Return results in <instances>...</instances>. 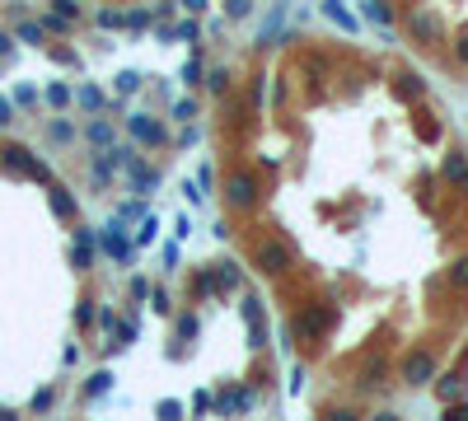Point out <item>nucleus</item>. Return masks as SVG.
<instances>
[{"mask_svg":"<svg viewBox=\"0 0 468 421\" xmlns=\"http://www.w3.org/2000/svg\"><path fill=\"white\" fill-rule=\"evenodd\" d=\"M0 164L10 169V174H19V178H33V183H52V169L43 164V159H33L23 145H5L0 150Z\"/></svg>","mask_w":468,"mask_h":421,"instance_id":"nucleus-1","label":"nucleus"},{"mask_svg":"<svg viewBox=\"0 0 468 421\" xmlns=\"http://www.w3.org/2000/svg\"><path fill=\"white\" fill-rule=\"evenodd\" d=\"M253 267H257V272H267V277H286V272H290V248L281 244V239H257Z\"/></svg>","mask_w":468,"mask_h":421,"instance_id":"nucleus-2","label":"nucleus"},{"mask_svg":"<svg viewBox=\"0 0 468 421\" xmlns=\"http://www.w3.org/2000/svg\"><path fill=\"white\" fill-rule=\"evenodd\" d=\"M94 244H99L112 262H122V267H132V257H136V248H132V239H127V230H122V220H117V215L103 225V234L94 239Z\"/></svg>","mask_w":468,"mask_h":421,"instance_id":"nucleus-3","label":"nucleus"},{"mask_svg":"<svg viewBox=\"0 0 468 421\" xmlns=\"http://www.w3.org/2000/svg\"><path fill=\"white\" fill-rule=\"evenodd\" d=\"M408 28H413V38H417V43H426V47L445 43V23H440V14H431V10H413Z\"/></svg>","mask_w":468,"mask_h":421,"instance_id":"nucleus-4","label":"nucleus"},{"mask_svg":"<svg viewBox=\"0 0 468 421\" xmlns=\"http://www.w3.org/2000/svg\"><path fill=\"white\" fill-rule=\"evenodd\" d=\"M403 379H408L413 388L431 384V379H435V356L426 351V346H417V351L408 356V361H403Z\"/></svg>","mask_w":468,"mask_h":421,"instance_id":"nucleus-5","label":"nucleus"},{"mask_svg":"<svg viewBox=\"0 0 468 421\" xmlns=\"http://www.w3.org/2000/svg\"><path fill=\"white\" fill-rule=\"evenodd\" d=\"M225 201H230L234 210H248V206L257 201V183H253L248 174H234L230 183H225Z\"/></svg>","mask_w":468,"mask_h":421,"instance_id":"nucleus-6","label":"nucleus"},{"mask_svg":"<svg viewBox=\"0 0 468 421\" xmlns=\"http://www.w3.org/2000/svg\"><path fill=\"white\" fill-rule=\"evenodd\" d=\"M127 132H132L136 145H159L164 141V127H159L155 117H145V112H132V117H127Z\"/></svg>","mask_w":468,"mask_h":421,"instance_id":"nucleus-7","label":"nucleus"},{"mask_svg":"<svg viewBox=\"0 0 468 421\" xmlns=\"http://www.w3.org/2000/svg\"><path fill=\"white\" fill-rule=\"evenodd\" d=\"M94 239H99V234H94L90 225H80V230H75V248H70V267H75V272H90V262H94Z\"/></svg>","mask_w":468,"mask_h":421,"instance_id":"nucleus-8","label":"nucleus"},{"mask_svg":"<svg viewBox=\"0 0 468 421\" xmlns=\"http://www.w3.org/2000/svg\"><path fill=\"white\" fill-rule=\"evenodd\" d=\"M127 178H132V192H136V197H150V192L159 188V174L145 164V159H132V164H127Z\"/></svg>","mask_w":468,"mask_h":421,"instance_id":"nucleus-9","label":"nucleus"},{"mask_svg":"<svg viewBox=\"0 0 468 421\" xmlns=\"http://www.w3.org/2000/svg\"><path fill=\"white\" fill-rule=\"evenodd\" d=\"M328 323H333V309H324V304H319V309L300 314V319L290 323V333H300V337H314V333H324Z\"/></svg>","mask_w":468,"mask_h":421,"instance_id":"nucleus-10","label":"nucleus"},{"mask_svg":"<svg viewBox=\"0 0 468 421\" xmlns=\"http://www.w3.org/2000/svg\"><path fill=\"white\" fill-rule=\"evenodd\" d=\"M324 19H328V23H337L342 33H361V19L346 10V0H324Z\"/></svg>","mask_w":468,"mask_h":421,"instance_id":"nucleus-11","label":"nucleus"},{"mask_svg":"<svg viewBox=\"0 0 468 421\" xmlns=\"http://www.w3.org/2000/svg\"><path fill=\"white\" fill-rule=\"evenodd\" d=\"M211 407L220 412V417H230V412H248V407H253V393H248V388H230V393L211 398Z\"/></svg>","mask_w":468,"mask_h":421,"instance_id":"nucleus-12","label":"nucleus"},{"mask_svg":"<svg viewBox=\"0 0 468 421\" xmlns=\"http://www.w3.org/2000/svg\"><path fill=\"white\" fill-rule=\"evenodd\" d=\"M117 174H122L117 155H112V150H99V155H94V188H108Z\"/></svg>","mask_w":468,"mask_h":421,"instance_id":"nucleus-13","label":"nucleus"},{"mask_svg":"<svg viewBox=\"0 0 468 421\" xmlns=\"http://www.w3.org/2000/svg\"><path fill=\"white\" fill-rule=\"evenodd\" d=\"M47 201H52V215H61V220L75 215V197H70V188H61V183H47Z\"/></svg>","mask_w":468,"mask_h":421,"instance_id":"nucleus-14","label":"nucleus"},{"mask_svg":"<svg viewBox=\"0 0 468 421\" xmlns=\"http://www.w3.org/2000/svg\"><path fill=\"white\" fill-rule=\"evenodd\" d=\"M70 99H75L85 112H108V99H103V89H99V85H80Z\"/></svg>","mask_w":468,"mask_h":421,"instance_id":"nucleus-15","label":"nucleus"},{"mask_svg":"<svg viewBox=\"0 0 468 421\" xmlns=\"http://www.w3.org/2000/svg\"><path fill=\"white\" fill-rule=\"evenodd\" d=\"M281 23H286V0H281V5H272V14L262 19V28H257V43H277Z\"/></svg>","mask_w":468,"mask_h":421,"instance_id":"nucleus-16","label":"nucleus"},{"mask_svg":"<svg viewBox=\"0 0 468 421\" xmlns=\"http://www.w3.org/2000/svg\"><path fill=\"white\" fill-rule=\"evenodd\" d=\"M361 19H366V23H379V28H389V23H393L389 0H366V5H361Z\"/></svg>","mask_w":468,"mask_h":421,"instance_id":"nucleus-17","label":"nucleus"},{"mask_svg":"<svg viewBox=\"0 0 468 421\" xmlns=\"http://www.w3.org/2000/svg\"><path fill=\"white\" fill-rule=\"evenodd\" d=\"M85 136H90L94 150H108V145H112V122H108V117H94V122L85 127Z\"/></svg>","mask_w":468,"mask_h":421,"instance_id":"nucleus-18","label":"nucleus"},{"mask_svg":"<svg viewBox=\"0 0 468 421\" xmlns=\"http://www.w3.org/2000/svg\"><path fill=\"white\" fill-rule=\"evenodd\" d=\"M211 281H216V290H239V267H234V262L211 267Z\"/></svg>","mask_w":468,"mask_h":421,"instance_id":"nucleus-19","label":"nucleus"},{"mask_svg":"<svg viewBox=\"0 0 468 421\" xmlns=\"http://www.w3.org/2000/svg\"><path fill=\"white\" fill-rule=\"evenodd\" d=\"M197 38H201V23L192 19V14H188L183 23H174V28H169V43H197Z\"/></svg>","mask_w":468,"mask_h":421,"instance_id":"nucleus-20","label":"nucleus"},{"mask_svg":"<svg viewBox=\"0 0 468 421\" xmlns=\"http://www.w3.org/2000/svg\"><path fill=\"white\" fill-rule=\"evenodd\" d=\"M112 333H117V342H108V351H122V346L136 342V333H141V328H136V319H117V328H112Z\"/></svg>","mask_w":468,"mask_h":421,"instance_id":"nucleus-21","label":"nucleus"},{"mask_svg":"<svg viewBox=\"0 0 468 421\" xmlns=\"http://www.w3.org/2000/svg\"><path fill=\"white\" fill-rule=\"evenodd\" d=\"M14 38H19V43H33V47H38L47 33H43V23H38V19H19V23H14Z\"/></svg>","mask_w":468,"mask_h":421,"instance_id":"nucleus-22","label":"nucleus"},{"mask_svg":"<svg viewBox=\"0 0 468 421\" xmlns=\"http://www.w3.org/2000/svg\"><path fill=\"white\" fill-rule=\"evenodd\" d=\"M155 234H159V220H155V215H141V225H136V244H132V248L155 244Z\"/></svg>","mask_w":468,"mask_h":421,"instance_id":"nucleus-23","label":"nucleus"},{"mask_svg":"<svg viewBox=\"0 0 468 421\" xmlns=\"http://www.w3.org/2000/svg\"><path fill=\"white\" fill-rule=\"evenodd\" d=\"M244 323H248V328H262V323H267V319H262V299H257V295H244Z\"/></svg>","mask_w":468,"mask_h":421,"instance_id":"nucleus-24","label":"nucleus"},{"mask_svg":"<svg viewBox=\"0 0 468 421\" xmlns=\"http://www.w3.org/2000/svg\"><path fill=\"white\" fill-rule=\"evenodd\" d=\"M108 388H112V370H99V375H90V384H85V393H90V398H103Z\"/></svg>","mask_w":468,"mask_h":421,"instance_id":"nucleus-25","label":"nucleus"},{"mask_svg":"<svg viewBox=\"0 0 468 421\" xmlns=\"http://www.w3.org/2000/svg\"><path fill=\"white\" fill-rule=\"evenodd\" d=\"M201 75H206V89H211V94H225V89H230V70H225V66L201 70Z\"/></svg>","mask_w":468,"mask_h":421,"instance_id":"nucleus-26","label":"nucleus"},{"mask_svg":"<svg viewBox=\"0 0 468 421\" xmlns=\"http://www.w3.org/2000/svg\"><path fill=\"white\" fill-rule=\"evenodd\" d=\"M38 23H43V33H70V28H75V23H70L66 14H56V10L47 14V19H38Z\"/></svg>","mask_w":468,"mask_h":421,"instance_id":"nucleus-27","label":"nucleus"},{"mask_svg":"<svg viewBox=\"0 0 468 421\" xmlns=\"http://www.w3.org/2000/svg\"><path fill=\"white\" fill-rule=\"evenodd\" d=\"M99 28H103V33H117V28H127V14H117V10H99Z\"/></svg>","mask_w":468,"mask_h":421,"instance_id":"nucleus-28","label":"nucleus"},{"mask_svg":"<svg viewBox=\"0 0 468 421\" xmlns=\"http://www.w3.org/2000/svg\"><path fill=\"white\" fill-rule=\"evenodd\" d=\"M450 286L468 290V257H454V262H450Z\"/></svg>","mask_w":468,"mask_h":421,"instance_id":"nucleus-29","label":"nucleus"},{"mask_svg":"<svg viewBox=\"0 0 468 421\" xmlns=\"http://www.w3.org/2000/svg\"><path fill=\"white\" fill-rule=\"evenodd\" d=\"M47 136H52V145H70V141H75V127H70V122H52Z\"/></svg>","mask_w":468,"mask_h":421,"instance_id":"nucleus-30","label":"nucleus"},{"mask_svg":"<svg viewBox=\"0 0 468 421\" xmlns=\"http://www.w3.org/2000/svg\"><path fill=\"white\" fill-rule=\"evenodd\" d=\"M445 178H450V183H468V164L459 155H450L445 159Z\"/></svg>","mask_w":468,"mask_h":421,"instance_id":"nucleus-31","label":"nucleus"},{"mask_svg":"<svg viewBox=\"0 0 468 421\" xmlns=\"http://www.w3.org/2000/svg\"><path fill=\"white\" fill-rule=\"evenodd\" d=\"M459 388H464V384H459L454 375H445L440 384H435V393H440V403H454V398H459Z\"/></svg>","mask_w":468,"mask_h":421,"instance_id":"nucleus-32","label":"nucleus"},{"mask_svg":"<svg viewBox=\"0 0 468 421\" xmlns=\"http://www.w3.org/2000/svg\"><path fill=\"white\" fill-rule=\"evenodd\" d=\"M174 333L188 342V337H197V314H179V323H174Z\"/></svg>","mask_w":468,"mask_h":421,"instance_id":"nucleus-33","label":"nucleus"},{"mask_svg":"<svg viewBox=\"0 0 468 421\" xmlns=\"http://www.w3.org/2000/svg\"><path fill=\"white\" fill-rule=\"evenodd\" d=\"M141 89V70H122L117 75V94H136Z\"/></svg>","mask_w":468,"mask_h":421,"instance_id":"nucleus-34","label":"nucleus"},{"mask_svg":"<svg viewBox=\"0 0 468 421\" xmlns=\"http://www.w3.org/2000/svg\"><path fill=\"white\" fill-rule=\"evenodd\" d=\"M145 215V201H122L117 206V220H141Z\"/></svg>","mask_w":468,"mask_h":421,"instance_id":"nucleus-35","label":"nucleus"},{"mask_svg":"<svg viewBox=\"0 0 468 421\" xmlns=\"http://www.w3.org/2000/svg\"><path fill=\"white\" fill-rule=\"evenodd\" d=\"M47 103H52V108H66V103H70V85H52V89H47Z\"/></svg>","mask_w":468,"mask_h":421,"instance_id":"nucleus-36","label":"nucleus"},{"mask_svg":"<svg viewBox=\"0 0 468 421\" xmlns=\"http://www.w3.org/2000/svg\"><path fill=\"white\" fill-rule=\"evenodd\" d=\"M253 10V0H225V19H244Z\"/></svg>","mask_w":468,"mask_h":421,"instance_id":"nucleus-37","label":"nucleus"},{"mask_svg":"<svg viewBox=\"0 0 468 421\" xmlns=\"http://www.w3.org/2000/svg\"><path fill=\"white\" fill-rule=\"evenodd\" d=\"M201 70H206V66H201V56H188V66H183V85H197Z\"/></svg>","mask_w":468,"mask_h":421,"instance_id":"nucleus-38","label":"nucleus"},{"mask_svg":"<svg viewBox=\"0 0 468 421\" xmlns=\"http://www.w3.org/2000/svg\"><path fill=\"white\" fill-rule=\"evenodd\" d=\"M155 417H164V421H179V417H183V403L164 398V403H159V407H155Z\"/></svg>","mask_w":468,"mask_h":421,"instance_id":"nucleus-39","label":"nucleus"},{"mask_svg":"<svg viewBox=\"0 0 468 421\" xmlns=\"http://www.w3.org/2000/svg\"><path fill=\"white\" fill-rule=\"evenodd\" d=\"M14 103H19V108H33V103H38V89L33 85H19V89H14Z\"/></svg>","mask_w":468,"mask_h":421,"instance_id":"nucleus-40","label":"nucleus"},{"mask_svg":"<svg viewBox=\"0 0 468 421\" xmlns=\"http://www.w3.org/2000/svg\"><path fill=\"white\" fill-rule=\"evenodd\" d=\"M52 10H56V14H66L70 23L80 19V5H75V0H52Z\"/></svg>","mask_w":468,"mask_h":421,"instance_id":"nucleus-41","label":"nucleus"},{"mask_svg":"<svg viewBox=\"0 0 468 421\" xmlns=\"http://www.w3.org/2000/svg\"><path fill=\"white\" fill-rule=\"evenodd\" d=\"M127 28H136V33L150 28V10H132V14H127Z\"/></svg>","mask_w":468,"mask_h":421,"instance_id":"nucleus-42","label":"nucleus"},{"mask_svg":"<svg viewBox=\"0 0 468 421\" xmlns=\"http://www.w3.org/2000/svg\"><path fill=\"white\" fill-rule=\"evenodd\" d=\"M174 117H179V122H188V117H197V103H192V99L174 103Z\"/></svg>","mask_w":468,"mask_h":421,"instance_id":"nucleus-43","label":"nucleus"},{"mask_svg":"<svg viewBox=\"0 0 468 421\" xmlns=\"http://www.w3.org/2000/svg\"><path fill=\"white\" fill-rule=\"evenodd\" d=\"M75 323H80V328L94 323V304H90V299H80V304H75Z\"/></svg>","mask_w":468,"mask_h":421,"instance_id":"nucleus-44","label":"nucleus"},{"mask_svg":"<svg viewBox=\"0 0 468 421\" xmlns=\"http://www.w3.org/2000/svg\"><path fill=\"white\" fill-rule=\"evenodd\" d=\"M28 407H33V412H47V407H52V388H38V393H33V403H28Z\"/></svg>","mask_w":468,"mask_h":421,"instance_id":"nucleus-45","label":"nucleus"},{"mask_svg":"<svg viewBox=\"0 0 468 421\" xmlns=\"http://www.w3.org/2000/svg\"><path fill=\"white\" fill-rule=\"evenodd\" d=\"M145 299L155 304V314H169V309H174V304H169V295H164V290H150V295H145Z\"/></svg>","mask_w":468,"mask_h":421,"instance_id":"nucleus-46","label":"nucleus"},{"mask_svg":"<svg viewBox=\"0 0 468 421\" xmlns=\"http://www.w3.org/2000/svg\"><path fill=\"white\" fill-rule=\"evenodd\" d=\"M169 14H174V0H159L155 10H150V23H159V19H169Z\"/></svg>","mask_w":468,"mask_h":421,"instance_id":"nucleus-47","label":"nucleus"},{"mask_svg":"<svg viewBox=\"0 0 468 421\" xmlns=\"http://www.w3.org/2000/svg\"><path fill=\"white\" fill-rule=\"evenodd\" d=\"M94 323H99V328H108V333H112V328H117V314H112V309H99V314H94Z\"/></svg>","mask_w":468,"mask_h":421,"instance_id":"nucleus-48","label":"nucleus"},{"mask_svg":"<svg viewBox=\"0 0 468 421\" xmlns=\"http://www.w3.org/2000/svg\"><path fill=\"white\" fill-rule=\"evenodd\" d=\"M145 295H150V281H145V277H136V281H132V299H136V304H141Z\"/></svg>","mask_w":468,"mask_h":421,"instance_id":"nucleus-49","label":"nucleus"},{"mask_svg":"<svg viewBox=\"0 0 468 421\" xmlns=\"http://www.w3.org/2000/svg\"><path fill=\"white\" fill-rule=\"evenodd\" d=\"M262 342H267V323H262V328H248V346H253V351H257V346H262Z\"/></svg>","mask_w":468,"mask_h":421,"instance_id":"nucleus-50","label":"nucleus"},{"mask_svg":"<svg viewBox=\"0 0 468 421\" xmlns=\"http://www.w3.org/2000/svg\"><path fill=\"white\" fill-rule=\"evenodd\" d=\"M14 122V99H0V127Z\"/></svg>","mask_w":468,"mask_h":421,"instance_id":"nucleus-51","label":"nucleus"},{"mask_svg":"<svg viewBox=\"0 0 468 421\" xmlns=\"http://www.w3.org/2000/svg\"><path fill=\"white\" fill-rule=\"evenodd\" d=\"M174 234H179V239H188V234H192V220H188V215H179V220H174Z\"/></svg>","mask_w":468,"mask_h":421,"instance_id":"nucleus-52","label":"nucleus"},{"mask_svg":"<svg viewBox=\"0 0 468 421\" xmlns=\"http://www.w3.org/2000/svg\"><path fill=\"white\" fill-rule=\"evenodd\" d=\"M454 56L468 66V33H459V43H454Z\"/></svg>","mask_w":468,"mask_h":421,"instance_id":"nucleus-53","label":"nucleus"},{"mask_svg":"<svg viewBox=\"0 0 468 421\" xmlns=\"http://www.w3.org/2000/svg\"><path fill=\"white\" fill-rule=\"evenodd\" d=\"M300 388H304V370L295 366V370H290V393H300Z\"/></svg>","mask_w":468,"mask_h":421,"instance_id":"nucleus-54","label":"nucleus"},{"mask_svg":"<svg viewBox=\"0 0 468 421\" xmlns=\"http://www.w3.org/2000/svg\"><path fill=\"white\" fill-rule=\"evenodd\" d=\"M164 267H169V272L179 267V244H169V248H164Z\"/></svg>","mask_w":468,"mask_h":421,"instance_id":"nucleus-55","label":"nucleus"},{"mask_svg":"<svg viewBox=\"0 0 468 421\" xmlns=\"http://www.w3.org/2000/svg\"><path fill=\"white\" fill-rule=\"evenodd\" d=\"M179 5H183L188 14H201V10H206V0H179Z\"/></svg>","mask_w":468,"mask_h":421,"instance_id":"nucleus-56","label":"nucleus"},{"mask_svg":"<svg viewBox=\"0 0 468 421\" xmlns=\"http://www.w3.org/2000/svg\"><path fill=\"white\" fill-rule=\"evenodd\" d=\"M450 421H468V403H459V407H450Z\"/></svg>","mask_w":468,"mask_h":421,"instance_id":"nucleus-57","label":"nucleus"},{"mask_svg":"<svg viewBox=\"0 0 468 421\" xmlns=\"http://www.w3.org/2000/svg\"><path fill=\"white\" fill-rule=\"evenodd\" d=\"M10 52H14V38H10V33H0V56H10Z\"/></svg>","mask_w":468,"mask_h":421,"instance_id":"nucleus-58","label":"nucleus"}]
</instances>
